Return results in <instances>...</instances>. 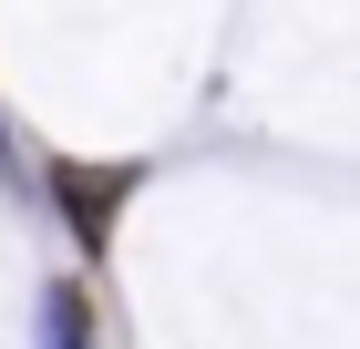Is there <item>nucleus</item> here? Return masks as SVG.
I'll return each instance as SVG.
<instances>
[{"mask_svg": "<svg viewBox=\"0 0 360 349\" xmlns=\"http://www.w3.org/2000/svg\"><path fill=\"white\" fill-rule=\"evenodd\" d=\"M52 206H62V226H72V246H83V268H103L113 257V226H124V206H134V185H144V164L124 154V164H83V154H52Z\"/></svg>", "mask_w": 360, "mask_h": 349, "instance_id": "1", "label": "nucleus"}, {"mask_svg": "<svg viewBox=\"0 0 360 349\" xmlns=\"http://www.w3.org/2000/svg\"><path fill=\"white\" fill-rule=\"evenodd\" d=\"M31 349H93V298L72 288V277L41 288V329H31Z\"/></svg>", "mask_w": 360, "mask_h": 349, "instance_id": "2", "label": "nucleus"}]
</instances>
